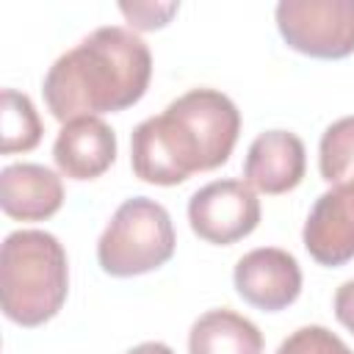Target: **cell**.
<instances>
[{
  "label": "cell",
  "instance_id": "277c9868",
  "mask_svg": "<svg viewBox=\"0 0 354 354\" xmlns=\"http://www.w3.org/2000/svg\"><path fill=\"white\" fill-rule=\"evenodd\" d=\"M130 166L138 180L152 185H180L194 171H210L199 136L171 105L136 124L130 136Z\"/></svg>",
  "mask_w": 354,
  "mask_h": 354
},
{
  "label": "cell",
  "instance_id": "7c38bea8",
  "mask_svg": "<svg viewBox=\"0 0 354 354\" xmlns=\"http://www.w3.org/2000/svg\"><path fill=\"white\" fill-rule=\"evenodd\" d=\"M188 354H263V332L235 310H207L191 324Z\"/></svg>",
  "mask_w": 354,
  "mask_h": 354
},
{
  "label": "cell",
  "instance_id": "30bf717a",
  "mask_svg": "<svg viewBox=\"0 0 354 354\" xmlns=\"http://www.w3.org/2000/svg\"><path fill=\"white\" fill-rule=\"evenodd\" d=\"M53 160L69 180H94L116 160V133L100 116L72 119L55 136Z\"/></svg>",
  "mask_w": 354,
  "mask_h": 354
},
{
  "label": "cell",
  "instance_id": "ac0fdd59",
  "mask_svg": "<svg viewBox=\"0 0 354 354\" xmlns=\"http://www.w3.org/2000/svg\"><path fill=\"white\" fill-rule=\"evenodd\" d=\"M124 354H174L166 343H160V340H147V343H138V346H133L130 351H124Z\"/></svg>",
  "mask_w": 354,
  "mask_h": 354
},
{
  "label": "cell",
  "instance_id": "9c48e42d",
  "mask_svg": "<svg viewBox=\"0 0 354 354\" xmlns=\"http://www.w3.org/2000/svg\"><path fill=\"white\" fill-rule=\"evenodd\" d=\"M307 169V152L296 133L266 130L260 133L243 160V183L260 194H288L293 191Z\"/></svg>",
  "mask_w": 354,
  "mask_h": 354
},
{
  "label": "cell",
  "instance_id": "5bb4252c",
  "mask_svg": "<svg viewBox=\"0 0 354 354\" xmlns=\"http://www.w3.org/2000/svg\"><path fill=\"white\" fill-rule=\"evenodd\" d=\"M318 169L329 185H340L354 174V116L332 122L318 144Z\"/></svg>",
  "mask_w": 354,
  "mask_h": 354
},
{
  "label": "cell",
  "instance_id": "4fadbf2b",
  "mask_svg": "<svg viewBox=\"0 0 354 354\" xmlns=\"http://www.w3.org/2000/svg\"><path fill=\"white\" fill-rule=\"evenodd\" d=\"M41 119L28 94L17 88H3V111H0V152H30L41 141Z\"/></svg>",
  "mask_w": 354,
  "mask_h": 354
},
{
  "label": "cell",
  "instance_id": "52a82bcc",
  "mask_svg": "<svg viewBox=\"0 0 354 354\" xmlns=\"http://www.w3.org/2000/svg\"><path fill=\"white\" fill-rule=\"evenodd\" d=\"M238 296L266 313L290 307L301 293V268L296 257L277 246L246 252L232 271Z\"/></svg>",
  "mask_w": 354,
  "mask_h": 354
},
{
  "label": "cell",
  "instance_id": "9a60e30c",
  "mask_svg": "<svg viewBox=\"0 0 354 354\" xmlns=\"http://www.w3.org/2000/svg\"><path fill=\"white\" fill-rule=\"evenodd\" d=\"M274 354H354V351L335 332L313 324V326H301L290 332Z\"/></svg>",
  "mask_w": 354,
  "mask_h": 354
},
{
  "label": "cell",
  "instance_id": "6da1fadb",
  "mask_svg": "<svg viewBox=\"0 0 354 354\" xmlns=\"http://www.w3.org/2000/svg\"><path fill=\"white\" fill-rule=\"evenodd\" d=\"M152 77V53L141 36L119 25H102L55 58L41 94L58 122L113 113L136 105Z\"/></svg>",
  "mask_w": 354,
  "mask_h": 354
},
{
  "label": "cell",
  "instance_id": "3957f363",
  "mask_svg": "<svg viewBox=\"0 0 354 354\" xmlns=\"http://www.w3.org/2000/svg\"><path fill=\"white\" fill-rule=\"evenodd\" d=\"M177 246L169 210L149 199H124L97 241V260L111 277H138L171 260Z\"/></svg>",
  "mask_w": 354,
  "mask_h": 354
},
{
  "label": "cell",
  "instance_id": "8fae6325",
  "mask_svg": "<svg viewBox=\"0 0 354 354\" xmlns=\"http://www.w3.org/2000/svg\"><path fill=\"white\" fill-rule=\"evenodd\" d=\"M64 205L61 177L39 163H11L0 171V207L17 221H44Z\"/></svg>",
  "mask_w": 354,
  "mask_h": 354
},
{
  "label": "cell",
  "instance_id": "7a4b0ae2",
  "mask_svg": "<svg viewBox=\"0 0 354 354\" xmlns=\"http://www.w3.org/2000/svg\"><path fill=\"white\" fill-rule=\"evenodd\" d=\"M69 293V263L61 241L44 230H17L0 246V301L8 321L41 326Z\"/></svg>",
  "mask_w": 354,
  "mask_h": 354
},
{
  "label": "cell",
  "instance_id": "e0dca14e",
  "mask_svg": "<svg viewBox=\"0 0 354 354\" xmlns=\"http://www.w3.org/2000/svg\"><path fill=\"white\" fill-rule=\"evenodd\" d=\"M335 315L348 332H354V279H346L335 290Z\"/></svg>",
  "mask_w": 354,
  "mask_h": 354
},
{
  "label": "cell",
  "instance_id": "d6986e66",
  "mask_svg": "<svg viewBox=\"0 0 354 354\" xmlns=\"http://www.w3.org/2000/svg\"><path fill=\"white\" fill-rule=\"evenodd\" d=\"M351 183H354V174H351Z\"/></svg>",
  "mask_w": 354,
  "mask_h": 354
},
{
  "label": "cell",
  "instance_id": "5b68a950",
  "mask_svg": "<svg viewBox=\"0 0 354 354\" xmlns=\"http://www.w3.org/2000/svg\"><path fill=\"white\" fill-rule=\"evenodd\" d=\"M277 28L296 53L346 58L354 53V0H282Z\"/></svg>",
  "mask_w": 354,
  "mask_h": 354
},
{
  "label": "cell",
  "instance_id": "2e32d148",
  "mask_svg": "<svg viewBox=\"0 0 354 354\" xmlns=\"http://www.w3.org/2000/svg\"><path fill=\"white\" fill-rule=\"evenodd\" d=\"M119 8L130 19L133 28H138V30H155V28H163L171 19V14H177L180 6L177 3H133V6L122 3Z\"/></svg>",
  "mask_w": 354,
  "mask_h": 354
},
{
  "label": "cell",
  "instance_id": "8992f818",
  "mask_svg": "<svg viewBox=\"0 0 354 354\" xmlns=\"http://www.w3.org/2000/svg\"><path fill=\"white\" fill-rule=\"evenodd\" d=\"M191 230L216 246H230L260 224V199L243 180H216L188 199Z\"/></svg>",
  "mask_w": 354,
  "mask_h": 354
},
{
  "label": "cell",
  "instance_id": "ba28073f",
  "mask_svg": "<svg viewBox=\"0 0 354 354\" xmlns=\"http://www.w3.org/2000/svg\"><path fill=\"white\" fill-rule=\"evenodd\" d=\"M304 249L321 266H343L354 260V183L346 180L324 191L301 230Z\"/></svg>",
  "mask_w": 354,
  "mask_h": 354
}]
</instances>
